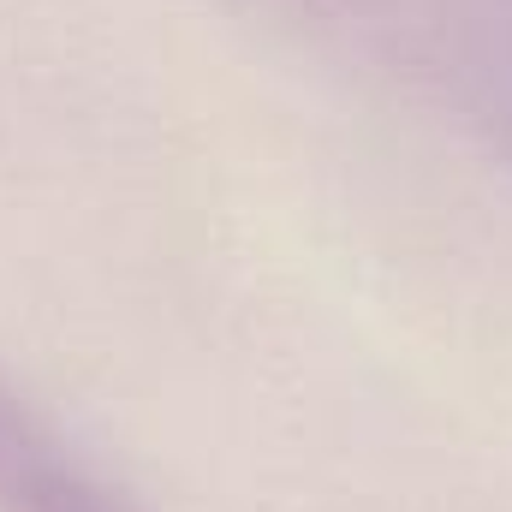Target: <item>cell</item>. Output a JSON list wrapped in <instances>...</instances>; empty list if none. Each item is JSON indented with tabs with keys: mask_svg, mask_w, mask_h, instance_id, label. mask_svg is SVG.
<instances>
[{
	"mask_svg": "<svg viewBox=\"0 0 512 512\" xmlns=\"http://www.w3.org/2000/svg\"><path fill=\"white\" fill-rule=\"evenodd\" d=\"M0 512H143L24 393L0 382Z\"/></svg>",
	"mask_w": 512,
	"mask_h": 512,
	"instance_id": "obj_1",
	"label": "cell"
}]
</instances>
